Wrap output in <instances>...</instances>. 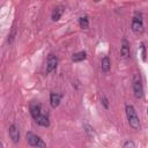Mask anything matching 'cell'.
Segmentation results:
<instances>
[{"instance_id": "1", "label": "cell", "mask_w": 148, "mask_h": 148, "mask_svg": "<svg viewBox=\"0 0 148 148\" xmlns=\"http://www.w3.org/2000/svg\"><path fill=\"white\" fill-rule=\"evenodd\" d=\"M125 112H126V117H127V121H128L130 126L133 130H140L141 124H140V119H139V116H138L134 106L131 104H126Z\"/></svg>"}, {"instance_id": "2", "label": "cell", "mask_w": 148, "mask_h": 148, "mask_svg": "<svg viewBox=\"0 0 148 148\" xmlns=\"http://www.w3.org/2000/svg\"><path fill=\"white\" fill-rule=\"evenodd\" d=\"M132 87H133V92L135 98L140 99L143 96V86H142V80L140 74H134L133 80H132Z\"/></svg>"}, {"instance_id": "3", "label": "cell", "mask_w": 148, "mask_h": 148, "mask_svg": "<svg viewBox=\"0 0 148 148\" xmlns=\"http://www.w3.org/2000/svg\"><path fill=\"white\" fill-rule=\"evenodd\" d=\"M27 141H28V143L31 147H35V148H45V143L40 139V136L36 135L32 132H28L27 133Z\"/></svg>"}, {"instance_id": "4", "label": "cell", "mask_w": 148, "mask_h": 148, "mask_svg": "<svg viewBox=\"0 0 148 148\" xmlns=\"http://www.w3.org/2000/svg\"><path fill=\"white\" fill-rule=\"evenodd\" d=\"M131 28H132L133 32H135V34H142L143 32V23H142L141 14H139V16H138V13L134 15V17L132 20Z\"/></svg>"}, {"instance_id": "5", "label": "cell", "mask_w": 148, "mask_h": 148, "mask_svg": "<svg viewBox=\"0 0 148 148\" xmlns=\"http://www.w3.org/2000/svg\"><path fill=\"white\" fill-rule=\"evenodd\" d=\"M29 110H30V114H31V117H32L35 120L42 114V105H40L38 102H36V101H32V102L30 103V105H29Z\"/></svg>"}, {"instance_id": "6", "label": "cell", "mask_w": 148, "mask_h": 148, "mask_svg": "<svg viewBox=\"0 0 148 148\" xmlns=\"http://www.w3.org/2000/svg\"><path fill=\"white\" fill-rule=\"evenodd\" d=\"M8 134H9V138L12 139V141L14 143H17L20 141V130H18V126L16 124H12L8 127Z\"/></svg>"}, {"instance_id": "7", "label": "cell", "mask_w": 148, "mask_h": 148, "mask_svg": "<svg viewBox=\"0 0 148 148\" xmlns=\"http://www.w3.org/2000/svg\"><path fill=\"white\" fill-rule=\"evenodd\" d=\"M57 65H58V57L52 54V53L49 54L47 60H46V71H47V73H52L57 68Z\"/></svg>"}, {"instance_id": "8", "label": "cell", "mask_w": 148, "mask_h": 148, "mask_svg": "<svg viewBox=\"0 0 148 148\" xmlns=\"http://www.w3.org/2000/svg\"><path fill=\"white\" fill-rule=\"evenodd\" d=\"M61 98H62V94L61 92H57V91H52L50 94V104L53 109L58 108L60 102H61Z\"/></svg>"}, {"instance_id": "9", "label": "cell", "mask_w": 148, "mask_h": 148, "mask_svg": "<svg viewBox=\"0 0 148 148\" xmlns=\"http://www.w3.org/2000/svg\"><path fill=\"white\" fill-rule=\"evenodd\" d=\"M120 54L123 58L127 59L131 56V51H130V42L126 38L121 39V45H120Z\"/></svg>"}, {"instance_id": "10", "label": "cell", "mask_w": 148, "mask_h": 148, "mask_svg": "<svg viewBox=\"0 0 148 148\" xmlns=\"http://www.w3.org/2000/svg\"><path fill=\"white\" fill-rule=\"evenodd\" d=\"M64 12H65V7H64V6H57V7H54V9H53V12H52V15H51L52 21H54V22L59 21L60 17L62 16Z\"/></svg>"}, {"instance_id": "11", "label": "cell", "mask_w": 148, "mask_h": 148, "mask_svg": "<svg viewBox=\"0 0 148 148\" xmlns=\"http://www.w3.org/2000/svg\"><path fill=\"white\" fill-rule=\"evenodd\" d=\"M36 123L43 127H49L50 126V119H49V116L47 114H44L42 113L37 119H36Z\"/></svg>"}, {"instance_id": "12", "label": "cell", "mask_w": 148, "mask_h": 148, "mask_svg": "<svg viewBox=\"0 0 148 148\" xmlns=\"http://www.w3.org/2000/svg\"><path fill=\"white\" fill-rule=\"evenodd\" d=\"M101 68H102V72L104 73H108L111 68V62H110V59L109 57H103L102 58V62H101Z\"/></svg>"}, {"instance_id": "13", "label": "cell", "mask_w": 148, "mask_h": 148, "mask_svg": "<svg viewBox=\"0 0 148 148\" xmlns=\"http://www.w3.org/2000/svg\"><path fill=\"white\" fill-rule=\"evenodd\" d=\"M87 58V53L84 51H80V52H76L72 56V60L74 62H80V61H83L84 59Z\"/></svg>"}, {"instance_id": "14", "label": "cell", "mask_w": 148, "mask_h": 148, "mask_svg": "<svg viewBox=\"0 0 148 148\" xmlns=\"http://www.w3.org/2000/svg\"><path fill=\"white\" fill-rule=\"evenodd\" d=\"M79 24L82 29H87L89 27V21H88V17L87 16H81L79 18Z\"/></svg>"}, {"instance_id": "15", "label": "cell", "mask_w": 148, "mask_h": 148, "mask_svg": "<svg viewBox=\"0 0 148 148\" xmlns=\"http://www.w3.org/2000/svg\"><path fill=\"white\" fill-rule=\"evenodd\" d=\"M83 130H84V132H86L89 136H92V135H94V128H92L90 125L84 124V125H83Z\"/></svg>"}, {"instance_id": "16", "label": "cell", "mask_w": 148, "mask_h": 148, "mask_svg": "<svg viewBox=\"0 0 148 148\" xmlns=\"http://www.w3.org/2000/svg\"><path fill=\"white\" fill-rule=\"evenodd\" d=\"M123 148H135V145L132 140H126L123 145Z\"/></svg>"}, {"instance_id": "17", "label": "cell", "mask_w": 148, "mask_h": 148, "mask_svg": "<svg viewBox=\"0 0 148 148\" xmlns=\"http://www.w3.org/2000/svg\"><path fill=\"white\" fill-rule=\"evenodd\" d=\"M140 49H141V58H142L143 61H146V47H145V45L141 44Z\"/></svg>"}, {"instance_id": "18", "label": "cell", "mask_w": 148, "mask_h": 148, "mask_svg": "<svg viewBox=\"0 0 148 148\" xmlns=\"http://www.w3.org/2000/svg\"><path fill=\"white\" fill-rule=\"evenodd\" d=\"M102 103H103V105H104L106 109L109 108V103H108V99H106L105 96H103V98H102Z\"/></svg>"}, {"instance_id": "19", "label": "cell", "mask_w": 148, "mask_h": 148, "mask_svg": "<svg viewBox=\"0 0 148 148\" xmlns=\"http://www.w3.org/2000/svg\"><path fill=\"white\" fill-rule=\"evenodd\" d=\"M1 148H3V146H2V145H1Z\"/></svg>"}]
</instances>
